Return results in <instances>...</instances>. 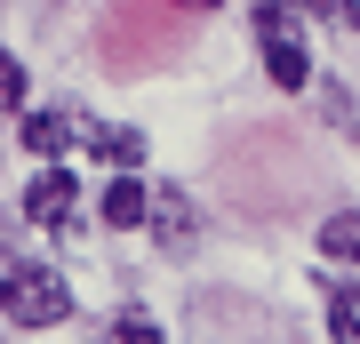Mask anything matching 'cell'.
Instances as JSON below:
<instances>
[{"mask_svg":"<svg viewBox=\"0 0 360 344\" xmlns=\"http://www.w3.org/2000/svg\"><path fill=\"white\" fill-rule=\"evenodd\" d=\"M0 305H8L16 329H56V320H72V288H65V272H49V265H16Z\"/></svg>","mask_w":360,"mask_h":344,"instance_id":"6da1fadb","label":"cell"},{"mask_svg":"<svg viewBox=\"0 0 360 344\" xmlns=\"http://www.w3.org/2000/svg\"><path fill=\"white\" fill-rule=\"evenodd\" d=\"M257 49H264V72L272 89H304L312 64H304V40H296V16L281 8V0H257Z\"/></svg>","mask_w":360,"mask_h":344,"instance_id":"7a4b0ae2","label":"cell"},{"mask_svg":"<svg viewBox=\"0 0 360 344\" xmlns=\"http://www.w3.org/2000/svg\"><path fill=\"white\" fill-rule=\"evenodd\" d=\"M72 208H80V184H72V168H40V177L25 184V217H32V224H49V232H72V224H80Z\"/></svg>","mask_w":360,"mask_h":344,"instance_id":"3957f363","label":"cell"},{"mask_svg":"<svg viewBox=\"0 0 360 344\" xmlns=\"http://www.w3.org/2000/svg\"><path fill=\"white\" fill-rule=\"evenodd\" d=\"M80 144H89L96 160H112V168H136V160H144V136H136V128H112V120H89V113H80Z\"/></svg>","mask_w":360,"mask_h":344,"instance_id":"277c9868","label":"cell"},{"mask_svg":"<svg viewBox=\"0 0 360 344\" xmlns=\"http://www.w3.org/2000/svg\"><path fill=\"white\" fill-rule=\"evenodd\" d=\"M153 232L160 248H193V232H200V217H193V200H184V192H153Z\"/></svg>","mask_w":360,"mask_h":344,"instance_id":"5b68a950","label":"cell"},{"mask_svg":"<svg viewBox=\"0 0 360 344\" xmlns=\"http://www.w3.org/2000/svg\"><path fill=\"white\" fill-rule=\"evenodd\" d=\"M16 136H25V153L56 160V153H65V144L80 136V113H25V128H16Z\"/></svg>","mask_w":360,"mask_h":344,"instance_id":"8992f818","label":"cell"},{"mask_svg":"<svg viewBox=\"0 0 360 344\" xmlns=\"http://www.w3.org/2000/svg\"><path fill=\"white\" fill-rule=\"evenodd\" d=\"M104 224H120V232H136V224H153V192H144L136 177H120L112 192H104Z\"/></svg>","mask_w":360,"mask_h":344,"instance_id":"52a82bcc","label":"cell"},{"mask_svg":"<svg viewBox=\"0 0 360 344\" xmlns=\"http://www.w3.org/2000/svg\"><path fill=\"white\" fill-rule=\"evenodd\" d=\"M321 256H336V265H360V217H352V208L321 217Z\"/></svg>","mask_w":360,"mask_h":344,"instance_id":"ba28073f","label":"cell"},{"mask_svg":"<svg viewBox=\"0 0 360 344\" xmlns=\"http://www.w3.org/2000/svg\"><path fill=\"white\" fill-rule=\"evenodd\" d=\"M0 104H8V113H25V64H16V56L0 64Z\"/></svg>","mask_w":360,"mask_h":344,"instance_id":"9c48e42d","label":"cell"},{"mask_svg":"<svg viewBox=\"0 0 360 344\" xmlns=\"http://www.w3.org/2000/svg\"><path fill=\"white\" fill-rule=\"evenodd\" d=\"M104 344H160V329H153V320H112Z\"/></svg>","mask_w":360,"mask_h":344,"instance_id":"30bf717a","label":"cell"},{"mask_svg":"<svg viewBox=\"0 0 360 344\" xmlns=\"http://www.w3.org/2000/svg\"><path fill=\"white\" fill-rule=\"evenodd\" d=\"M176 8H208V0H176Z\"/></svg>","mask_w":360,"mask_h":344,"instance_id":"8fae6325","label":"cell"}]
</instances>
